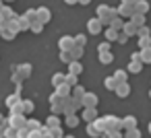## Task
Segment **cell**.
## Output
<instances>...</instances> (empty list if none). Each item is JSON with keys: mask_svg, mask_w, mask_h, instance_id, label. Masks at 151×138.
<instances>
[{"mask_svg": "<svg viewBox=\"0 0 151 138\" xmlns=\"http://www.w3.org/2000/svg\"><path fill=\"white\" fill-rule=\"evenodd\" d=\"M106 29H104V25H101V21L97 19V17H91L89 21H87V33L89 35H99V33H104Z\"/></svg>", "mask_w": 151, "mask_h": 138, "instance_id": "1", "label": "cell"}, {"mask_svg": "<svg viewBox=\"0 0 151 138\" xmlns=\"http://www.w3.org/2000/svg\"><path fill=\"white\" fill-rule=\"evenodd\" d=\"M6 120H9V126L11 128H15V130H23V128H27V115H6Z\"/></svg>", "mask_w": 151, "mask_h": 138, "instance_id": "2", "label": "cell"}, {"mask_svg": "<svg viewBox=\"0 0 151 138\" xmlns=\"http://www.w3.org/2000/svg\"><path fill=\"white\" fill-rule=\"evenodd\" d=\"M81 117L85 120V124H93V122L99 117V113H97V107H85V109L81 111Z\"/></svg>", "mask_w": 151, "mask_h": 138, "instance_id": "3", "label": "cell"}, {"mask_svg": "<svg viewBox=\"0 0 151 138\" xmlns=\"http://www.w3.org/2000/svg\"><path fill=\"white\" fill-rule=\"evenodd\" d=\"M58 48H60V52H70V50L75 48V37L62 35V37L58 39Z\"/></svg>", "mask_w": 151, "mask_h": 138, "instance_id": "4", "label": "cell"}, {"mask_svg": "<svg viewBox=\"0 0 151 138\" xmlns=\"http://www.w3.org/2000/svg\"><path fill=\"white\" fill-rule=\"evenodd\" d=\"M50 19H52L50 9H48V6H40V9H37V21L46 25V23H50Z\"/></svg>", "mask_w": 151, "mask_h": 138, "instance_id": "5", "label": "cell"}, {"mask_svg": "<svg viewBox=\"0 0 151 138\" xmlns=\"http://www.w3.org/2000/svg\"><path fill=\"white\" fill-rule=\"evenodd\" d=\"M122 126H124V132L137 130V128H139V126H137V115H124V117H122Z\"/></svg>", "mask_w": 151, "mask_h": 138, "instance_id": "6", "label": "cell"}, {"mask_svg": "<svg viewBox=\"0 0 151 138\" xmlns=\"http://www.w3.org/2000/svg\"><path fill=\"white\" fill-rule=\"evenodd\" d=\"M17 72L23 76V80L25 78H29L31 76V72H33V68H31V64L29 62H23V64H17Z\"/></svg>", "mask_w": 151, "mask_h": 138, "instance_id": "7", "label": "cell"}, {"mask_svg": "<svg viewBox=\"0 0 151 138\" xmlns=\"http://www.w3.org/2000/svg\"><path fill=\"white\" fill-rule=\"evenodd\" d=\"M54 93H56L58 97H62V99H68V97H73V87H68V85L64 83V85H60L58 89H54Z\"/></svg>", "mask_w": 151, "mask_h": 138, "instance_id": "8", "label": "cell"}, {"mask_svg": "<svg viewBox=\"0 0 151 138\" xmlns=\"http://www.w3.org/2000/svg\"><path fill=\"white\" fill-rule=\"evenodd\" d=\"M97 101H99V99H97L95 93H87V95L83 97V109H85V107H97Z\"/></svg>", "mask_w": 151, "mask_h": 138, "instance_id": "9", "label": "cell"}, {"mask_svg": "<svg viewBox=\"0 0 151 138\" xmlns=\"http://www.w3.org/2000/svg\"><path fill=\"white\" fill-rule=\"evenodd\" d=\"M0 37H2L4 41H13V39L17 37V33L11 31V29L6 27V23H4V25H0Z\"/></svg>", "mask_w": 151, "mask_h": 138, "instance_id": "10", "label": "cell"}, {"mask_svg": "<svg viewBox=\"0 0 151 138\" xmlns=\"http://www.w3.org/2000/svg\"><path fill=\"white\" fill-rule=\"evenodd\" d=\"M114 93H116L120 99H126V97L130 95V85H128V83H120V85H118V89H116Z\"/></svg>", "mask_w": 151, "mask_h": 138, "instance_id": "11", "label": "cell"}, {"mask_svg": "<svg viewBox=\"0 0 151 138\" xmlns=\"http://www.w3.org/2000/svg\"><path fill=\"white\" fill-rule=\"evenodd\" d=\"M4 103H6V107H9V109H13L15 105L23 103V99H21V95H17V93H11V95L4 99Z\"/></svg>", "mask_w": 151, "mask_h": 138, "instance_id": "12", "label": "cell"}, {"mask_svg": "<svg viewBox=\"0 0 151 138\" xmlns=\"http://www.w3.org/2000/svg\"><path fill=\"white\" fill-rule=\"evenodd\" d=\"M87 134L91 136V138H101L104 136V132H101V128L93 122V124H87Z\"/></svg>", "mask_w": 151, "mask_h": 138, "instance_id": "13", "label": "cell"}, {"mask_svg": "<svg viewBox=\"0 0 151 138\" xmlns=\"http://www.w3.org/2000/svg\"><path fill=\"white\" fill-rule=\"evenodd\" d=\"M149 13V2H147V0H139V2L134 4V15H147Z\"/></svg>", "mask_w": 151, "mask_h": 138, "instance_id": "14", "label": "cell"}, {"mask_svg": "<svg viewBox=\"0 0 151 138\" xmlns=\"http://www.w3.org/2000/svg\"><path fill=\"white\" fill-rule=\"evenodd\" d=\"M66 83V74H62V72H54L52 74V87L54 89H58L60 85H64Z\"/></svg>", "mask_w": 151, "mask_h": 138, "instance_id": "15", "label": "cell"}, {"mask_svg": "<svg viewBox=\"0 0 151 138\" xmlns=\"http://www.w3.org/2000/svg\"><path fill=\"white\" fill-rule=\"evenodd\" d=\"M124 33H126L128 37H137V33H139V27H137L132 21H126V25H124Z\"/></svg>", "mask_w": 151, "mask_h": 138, "instance_id": "16", "label": "cell"}, {"mask_svg": "<svg viewBox=\"0 0 151 138\" xmlns=\"http://www.w3.org/2000/svg\"><path fill=\"white\" fill-rule=\"evenodd\" d=\"M83 72V64L79 62V60H75V62H70L68 64V74H75V76H79Z\"/></svg>", "mask_w": 151, "mask_h": 138, "instance_id": "17", "label": "cell"}, {"mask_svg": "<svg viewBox=\"0 0 151 138\" xmlns=\"http://www.w3.org/2000/svg\"><path fill=\"white\" fill-rule=\"evenodd\" d=\"M97 58H99V62H101L104 66H110V64L114 62V54H112V52H104V54H97Z\"/></svg>", "mask_w": 151, "mask_h": 138, "instance_id": "18", "label": "cell"}, {"mask_svg": "<svg viewBox=\"0 0 151 138\" xmlns=\"http://www.w3.org/2000/svg\"><path fill=\"white\" fill-rule=\"evenodd\" d=\"M104 35H106V41H110V43H112V41H118V35H120V33H118L116 29L108 27V29L104 31Z\"/></svg>", "mask_w": 151, "mask_h": 138, "instance_id": "19", "label": "cell"}, {"mask_svg": "<svg viewBox=\"0 0 151 138\" xmlns=\"http://www.w3.org/2000/svg\"><path fill=\"white\" fill-rule=\"evenodd\" d=\"M104 87H106L108 91H116V89H118V80H116L114 76H106V78H104Z\"/></svg>", "mask_w": 151, "mask_h": 138, "instance_id": "20", "label": "cell"}, {"mask_svg": "<svg viewBox=\"0 0 151 138\" xmlns=\"http://www.w3.org/2000/svg\"><path fill=\"white\" fill-rule=\"evenodd\" d=\"M143 66H145L143 62H128V68H126V70H128L130 74H139V72L143 70Z\"/></svg>", "mask_w": 151, "mask_h": 138, "instance_id": "21", "label": "cell"}, {"mask_svg": "<svg viewBox=\"0 0 151 138\" xmlns=\"http://www.w3.org/2000/svg\"><path fill=\"white\" fill-rule=\"evenodd\" d=\"M112 76L118 80V85H120V83H128V70H116Z\"/></svg>", "mask_w": 151, "mask_h": 138, "instance_id": "22", "label": "cell"}, {"mask_svg": "<svg viewBox=\"0 0 151 138\" xmlns=\"http://www.w3.org/2000/svg\"><path fill=\"white\" fill-rule=\"evenodd\" d=\"M50 111H52V115H64V101L62 103H52Z\"/></svg>", "mask_w": 151, "mask_h": 138, "instance_id": "23", "label": "cell"}, {"mask_svg": "<svg viewBox=\"0 0 151 138\" xmlns=\"http://www.w3.org/2000/svg\"><path fill=\"white\" fill-rule=\"evenodd\" d=\"M42 126H44V124H42L40 120H33V117H29V120H27V130H29V132H37Z\"/></svg>", "mask_w": 151, "mask_h": 138, "instance_id": "24", "label": "cell"}, {"mask_svg": "<svg viewBox=\"0 0 151 138\" xmlns=\"http://www.w3.org/2000/svg\"><path fill=\"white\" fill-rule=\"evenodd\" d=\"M17 23H19V27H21V33H23V31H31V23H29V21H27L23 15H19Z\"/></svg>", "mask_w": 151, "mask_h": 138, "instance_id": "25", "label": "cell"}, {"mask_svg": "<svg viewBox=\"0 0 151 138\" xmlns=\"http://www.w3.org/2000/svg\"><path fill=\"white\" fill-rule=\"evenodd\" d=\"M124 25H126V21H124V19H120V17H116V19L112 21V25H110V27H112V29H116V31L120 33V31H124Z\"/></svg>", "mask_w": 151, "mask_h": 138, "instance_id": "26", "label": "cell"}, {"mask_svg": "<svg viewBox=\"0 0 151 138\" xmlns=\"http://www.w3.org/2000/svg\"><path fill=\"white\" fill-rule=\"evenodd\" d=\"M46 126H48L50 130H54V128H60V120H58V115H48V120H46Z\"/></svg>", "mask_w": 151, "mask_h": 138, "instance_id": "27", "label": "cell"}, {"mask_svg": "<svg viewBox=\"0 0 151 138\" xmlns=\"http://www.w3.org/2000/svg\"><path fill=\"white\" fill-rule=\"evenodd\" d=\"M23 17H25L29 23H35V21H37V9H29V11H25Z\"/></svg>", "mask_w": 151, "mask_h": 138, "instance_id": "28", "label": "cell"}, {"mask_svg": "<svg viewBox=\"0 0 151 138\" xmlns=\"http://www.w3.org/2000/svg\"><path fill=\"white\" fill-rule=\"evenodd\" d=\"M64 124H66L68 128H77V126H79V115H66V117H64Z\"/></svg>", "mask_w": 151, "mask_h": 138, "instance_id": "29", "label": "cell"}, {"mask_svg": "<svg viewBox=\"0 0 151 138\" xmlns=\"http://www.w3.org/2000/svg\"><path fill=\"white\" fill-rule=\"evenodd\" d=\"M58 58H60V62H64L66 66H68L70 62H75V58H73V54H70V52H60V56H58Z\"/></svg>", "mask_w": 151, "mask_h": 138, "instance_id": "30", "label": "cell"}, {"mask_svg": "<svg viewBox=\"0 0 151 138\" xmlns=\"http://www.w3.org/2000/svg\"><path fill=\"white\" fill-rule=\"evenodd\" d=\"M85 95H87V91H85L81 85L73 89V97H75V99H81V101H83V97H85Z\"/></svg>", "mask_w": 151, "mask_h": 138, "instance_id": "31", "label": "cell"}, {"mask_svg": "<svg viewBox=\"0 0 151 138\" xmlns=\"http://www.w3.org/2000/svg\"><path fill=\"white\" fill-rule=\"evenodd\" d=\"M141 52V62L143 64H151V48L149 50H139Z\"/></svg>", "mask_w": 151, "mask_h": 138, "instance_id": "32", "label": "cell"}, {"mask_svg": "<svg viewBox=\"0 0 151 138\" xmlns=\"http://www.w3.org/2000/svg\"><path fill=\"white\" fill-rule=\"evenodd\" d=\"M75 46H79V48H83V50H85V46H87V37H85L83 33L75 35Z\"/></svg>", "mask_w": 151, "mask_h": 138, "instance_id": "33", "label": "cell"}, {"mask_svg": "<svg viewBox=\"0 0 151 138\" xmlns=\"http://www.w3.org/2000/svg\"><path fill=\"white\" fill-rule=\"evenodd\" d=\"M33 107H35V105H33L31 99H23V111H25V115H29V113L33 111Z\"/></svg>", "mask_w": 151, "mask_h": 138, "instance_id": "34", "label": "cell"}, {"mask_svg": "<svg viewBox=\"0 0 151 138\" xmlns=\"http://www.w3.org/2000/svg\"><path fill=\"white\" fill-rule=\"evenodd\" d=\"M66 85L68 87H79V76H75V74H66Z\"/></svg>", "mask_w": 151, "mask_h": 138, "instance_id": "35", "label": "cell"}, {"mask_svg": "<svg viewBox=\"0 0 151 138\" xmlns=\"http://www.w3.org/2000/svg\"><path fill=\"white\" fill-rule=\"evenodd\" d=\"M151 48V37H141L139 39V50H149Z\"/></svg>", "mask_w": 151, "mask_h": 138, "instance_id": "36", "label": "cell"}, {"mask_svg": "<svg viewBox=\"0 0 151 138\" xmlns=\"http://www.w3.org/2000/svg\"><path fill=\"white\" fill-rule=\"evenodd\" d=\"M137 37L141 39V37H151V29L145 25V27H139V33H137Z\"/></svg>", "mask_w": 151, "mask_h": 138, "instance_id": "37", "label": "cell"}, {"mask_svg": "<svg viewBox=\"0 0 151 138\" xmlns=\"http://www.w3.org/2000/svg\"><path fill=\"white\" fill-rule=\"evenodd\" d=\"M130 21H132L137 27H145V17H143V15H134Z\"/></svg>", "mask_w": 151, "mask_h": 138, "instance_id": "38", "label": "cell"}, {"mask_svg": "<svg viewBox=\"0 0 151 138\" xmlns=\"http://www.w3.org/2000/svg\"><path fill=\"white\" fill-rule=\"evenodd\" d=\"M6 27H9L11 31H15V33H21V27H19V23H17V19H15V21H6Z\"/></svg>", "mask_w": 151, "mask_h": 138, "instance_id": "39", "label": "cell"}, {"mask_svg": "<svg viewBox=\"0 0 151 138\" xmlns=\"http://www.w3.org/2000/svg\"><path fill=\"white\" fill-rule=\"evenodd\" d=\"M44 31V23H40V21H35V23H31V33H42Z\"/></svg>", "mask_w": 151, "mask_h": 138, "instance_id": "40", "label": "cell"}, {"mask_svg": "<svg viewBox=\"0 0 151 138\" xmlns=\"http://www.w3.org/2000/svg\"><path fill=\"white\" fill-rule=\"evenodd\" d=\"M11 80L15 83V87H21V85H23V76H21L19 72H13V74H11Z\"/></svg>", "mask_w": 151, "mask_h": 138, "instance_id": "41", "label": "cell"}, {"mask_svg": "<svg viewBox=\"0 0 151 138\" xmlns=\"http://www.w3.org/2000/svg\"><path fill=\"white\" fill-rule=\"evenodd\" d=\"M66 134L62 132V128H54V130H50V138H64Z\"/></svg>", "mask_w": 151, "mask_h": 138, "instance_id": "42", "label": "cell"}, {"mask_svg": "<svg viewBox=\"0 0 151 138\" xmlns=\"http://www.w3.org/2000/svg\"><path fill=\"white\" fill-rule=\"evenodd\" d=\"M70 54H73V58H75V60H81V56H83V48L75 46V48L70 50Z\"/></svg>", "mask_w": 151, "mask_h": 138, "instance_id": "43", "label": "cell"}, {"mask_svg": "<svg viewBox=\"0 0 151 138\" xmlns=\"http://www.w3.org/2000/svg\"><path fill=\"white\" fill-rule=\"evenodd\" d=\"M104 52H110V41H101L97 46V54H104Z\"/></svg>", "mask_w": 151, "mask_h": 138, "instance_id": "44", "label": "cell"}, {"mask_svg": "<svg viewBox=\"0 0 151 138\" xmlns=\"http://www.w3.org/2000/svg\"><path fill=\"white\" fill-rule=\"evenodd\" d=\"M19 136V130H15V128H6V134H4V138H17Z\"/></svg>", "mask_w": 151, "mask_h": 138, "instance_id": "45", "label": "cell"}, {"mask_svg": "<svg viewBox=\"0 0 151 138\" xmlns=\"http://www.w3.org/2000/svg\"><path fill=\"white\" fill-rule=\"evenodd\" d=\"M124 138H141L139 128H137V130H128V132H124Z\"/></svg>", "mask_w": 151, "mask_h": 138, "instance_id": "46", "label": "cell"}, {"mask_svg": "<svg viewBox=\"0 0 151 138\" xmlns=\"http://www.w3.org/2000/svg\"><path fill=\"white\" fill-rule=\"evenodd\" d=\"M48 99H50V105H52V103H62V101H66V99H62V97H58L56 93H52V95H50Z\"/></svg>", "mask_w": 151, "mask_h": 138, "instance_id": "47", "label": "cell"}, {"mask_svg": "<svg viewBox=\"0 0 151 138\" xmlns=\"http://www.w3.org/2000/svg\"><path fill=\"white\" fill-rule=\"evenodd\" d=\"M126 41H128V35H126L124 31H120V35H118V43H120V46H124Z\"/></svg>", "mask_w": 151, "mask_h": 138, "instance_id": "48", "label": "cell"}, {"mask_svg": "<svg viewBox=\"0 0 151 138\" xmlns=\"http://www.w3.org/2000/svg\"><path fill=\"white\" fill-rule=\"evenodd\" d=\"M130 62H141V52H132L130 54Z\"/></svg>", "mask_w": 151, "mask_h": 138, "instance_id": "49", "label": "cell"}, {"mask_svg": "<svg viewBox=\"0 0 151 138\" xmlns=\"http://www.w3.org/2000/svg\"><path fill=\"white\" fill-rule=\"evenodd\" d=\"M29 134H31V132H29L27 128H23V130H19V136H17V138H29Z\"/></svg>", "mask_w": 151, "mask_h": 138, "instance_id": "50", "label": "cell"}, {"mask_svg": "<svg viewBox=\"0 0 151 138\" xmlns=\"http://www.w3.org/2000/svg\"><path fill=\"white\" fill-rule=\"evenodd\" d=\"M139 0H120V4H126V6H134Z\"/></svg>", "mask_w": 151, "mask_h": 138, "instance_id": "51", "label": "cell"}, {"mask_svg": "<svg viewBox=\"0 0 151 138\" xmlns=\"http://www.w3.org/2000/svg\"><path fill=\"white\" fill-rule=\"evenodd\" d=\"M0 126H4V128H9V120L2 115V113H0Z\"/></svg>", "mask_w": 151, "mask_h": 138, "instance_id": "52", "label": "cell"}, {"mask_svg": "<svg viewBox=\"0 0 151 138\" xmlns=\"http://www.w3.org/2000/svg\"><path fill=\"white\" fill-rule=\"evenodd\" d=\"M64 4H70L73 6V4H79V0H64Z\"/></svg>", "mask_w": 151, "mask_h": 138, "instance_id": "53", "label": "cell"}, {"mask_svg": "<svg viewBox=\"0 0 151 138\" xmlns=\"http://www.w3.org/2000/svg\"><path fill=\"white\" fill-rule=\"evenodd\" d=\"M4 134H6V128H4V126H0V138H4Z\"/></svg>", "mask_w": 151, "mask_h": 138, "instance_id": "54", "label": "cell"}, {"mask_svg": "<svg viewBox=\"0 0 151 138\" xmlns=\"http://www.w3.org/2000/svg\"><path fill=\"white\" fill-rule=\"evenodd\" d=\"M89 2H91V0H79V4H83V6H87Z\"/></svg>", "mask_w": 151, "mask_h": 138, "instance_id": "55", "label": "cell"}, {"mask_svg": "<svg viewBox=\"0 0 151 138\" xmlns=\"http://www.w3.org/2000/svg\"><path fill=\"white\" fill-rule=\"evenodd\" d=\"M147 130H149V134H151V122H149V126H147Z\"/></svg>", "mask_w": 151, "mask_h": 138, "instance_id": "56", "label": "cell"}, {"mask_svg": "<svg viewBox=\"0 0 151 138\" xmlns=\"http://www.w3.org/2000/svg\"><path fill=\"white\" fill-rule=\"evenodd\" d=\"M4 2H6V4H11V2H15V0H4Z\"/></svg>", "mask_w": 151, "mask_h": 138, "instance_id": "57", "label": "cell"}, {"mask_svg": "<svg viewBox=\"0 0 151 138\" xmlns=\"http://www.w3.org/2000/svg\"><path fill=\"white\" fill-rule=\"evenodd\" d=\"M64 138H75V136H70V134H66V136H64Z\"/></svg>", "mask_w": 151, "mask_h": 138, "instance_id": "58", "label": "cell"}, {"mask_svg": "<svg viewBox=\"0 0 151 138\" xmlns=\"http://www.w3.org/2000/svg\"><path fill=\"white\" fill-rule=\"evenodd\" d=\"M101 138H110V136H108V134H104V136H101Z\"/></svg>", "mask_w": 151, "mask_h": 138, "instance_id": "59", "label": "cell"}, {"mask_svg": "<svg viewBox=\"0 0 151 138\" xmlns=\"http://www.w3.org/2000/svg\"><path fill=\"white\" fill-rule=\"evenodd\" d=\"M149 99H151V89H149Z\"/></svg>", "mask_w": 151, "mask_h": 138, "instance_id": "60", "label": "cell"}]
</instances>
